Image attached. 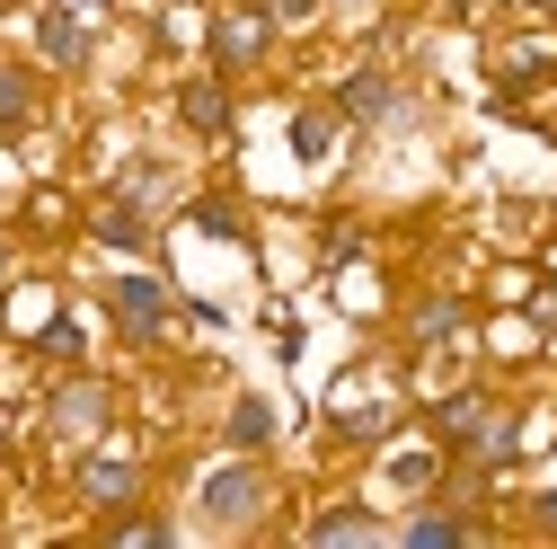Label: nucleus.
Listing matches in <instances>:
<instances>
[{"instance_id":"nucleus-12","label":"nucleus","mask_w":557,"mask_h":549,"mask_svg":"<svg viewBox=\"0 0 557 549\" xmlns=\"http://www.w3.org/2000/svg\"><path fill=\"white\" fill-rule=\"evenodd\" d=\"M460 532H469L460 514H416V523H407V540H416V549H451Z\"/></svg>"},{"instance_id":"nucleus-13","label":"nucleus","mask_w":557,"mask_h":549,"mask_svg":"<svg viewBox=\"0 0 557 549\" xmlns=\"http://www.w3.org/2000/svg\"><path fill=\"white\" fill-rule=\"evenodd\" d=\"M265 435H274L265 399H239V407H231V443H265Z\"/></svg>"},{"instance_id":"nucleus-9","label":"nucleus","mask_w":557,"mask_h":549,"mask_svg":"<svg viewBox=\"0 0 557 549\" xmlns=\"http://www.w3.org/2000/svg\"><path fill=\"white\" fill-rule=\"evenodd\" d=\"M36 45H45L53 62H81V19H72V10H45V27H36Z\"/></svg>"},{"instance_id":"nucleus-16","label":"nucleus","mask_w":557,"mask_h":549,"mask_svg":"<svg viewBox=\"0 0 557 549\" xmlns=\"http://www.w3.org/2000/svg\"><path fill=\"white\" fill-rule=\"evenodd\" d=\"M548 72V53L540 45H522V53H505V81H540Z\"/></svg>"},{"instance_id":"nucleus-18","label":"nucleus","mask_w":557,"mask_h":549,"mask_svg":"<svg viewBox=\"0 0 557 549\" xmlns=\"http://www.w3.org/2000/svg\"><path fill=\"white\" fill-rule=\"evenodd\" d=\"M319 0H265V19H310Z\"/></svg>"},{"instance_id":"nucleus-17","label":"nucleus","mask_w":557,"mask_h":549,"mask_svg":"<svg viewBox=\"0 0 557 549\" xmlns=\"http://www.w3.org/2000/svg\"><path fill=\"white\" fill-rule=\"evenodd\" d=\"M451 328H460V310H451V302H434L425 319H416V337H425V346H434V337H451Z\"/></svg>"},{"instance_id":"nucleus-19","label":"nucleus","mask_w":557,"mask_h":549,"mask_svg":"<svg viewBox=\"0 0 557 549\" xmlns=\"http://www.w3.org/2000/svg\"><path fill=\"white\" fill-rule=\"evenodd\" d=\"M540 523H557V497H540Z\"/></svg>"},{"instance_id":"nucleus-10","label":"nucleus","mask_w":557,"mask_h":549,"mask_svg":"<svg viewBox=\"0 0 557 549\" xmlns=\"http://www.w3.org/2000/svg\"><path fill=\"white\" fill-rule=\"evenodd\" d=\"M293 151H301V160H327V151H336V115H319V107L293 115Z\"/></svg>"},{"instance_id":"nucleus-11","label":"nucleus","mask_w":557,"mask_h":549,"mask_svg":"<svg viewBox=\"0 0 557 549\" xmlns=\"http://www.w3.org/2000/svg\"><path fill=\"white\" fill-rule=\"evenodd\" d=\"M310 540H372V514H363V505H336V514L310 523Z\"/></svg>"},{"instance_id":"nucleus-7","label":"nucleus","mask_w":557,"mask_h":549,"mask_svg":"<svg viewBox=\"0 0 557 549\" xmlns=\"http://www.w3.org/2000/svg\"><path fill=\"white\" fill-rule=\"evenodd\" d=\"M27 115H36V89H27L18 72H0V143H18Z\"/></svg>"},{"instance_id":"nucleus-5","label":"nucleus","mask_w":557,"mask_h":549,"mask_svg":"<svg viewBox=\"0 0 557 549\" xmlns=\"http://www.w3.org/2000/svg\"><path fill=\"white\" fill-rule=\"evenodd\" d=\"M53 426H62V435H98V426H107V390H98V381H72V390L53 399Z\"/></svg>"},{"instance_id":"nucleus-8","label":"nucleus","mask_w":557,"mask_h":549,"mask_svg":"<svg viewBox=\"0 0 557 549\" xmlns=\"http://www.w3.org/2000/svg\"><path fill=\"white\" fill-rule=\"evenodd\" d=\"M345 115H355V124L389 115V81H381V72H355V81H345Z\"/></svg>"},{"instance_id":"nucleus-2","label":"nucleus","mask_w":557,"mask_h":549,"mask_svg":"<svg viewBox=\"0 0 557 549\" xmlns=\"http://www.w3.org/2000/svg\"><path fill=\"white\" fill-rule=\"evenodd\" d=\"M203 514L213 523H248L257 514V469H213L203 478Z\"/></svg>"},{"instance_id":"nucleus-6","label":"nucleus","mask_w":557,"mask_h":549,"mask_svg":"<svg viewBox=\"0 0 557 549\" xmlns=\"http://www.w3.org/2000/svg\"><path fill=\"white\" fill-rule=\"evenodd\" d=\"M177 115H186L195 133H222V124H231V107H222L213 81H186V89H177Z\"/></svg>"},{"instance_id":"nucleus-15","label":"nucleus","mask_w":557,"mask_h":549,"mask_svg":"<svg viewBox=\"0 0 557 549\" xmlns=\"http://www.w3.org/2000/svg\"><path fill=\"white\" fill-rule=\"evenodd\" d=\"M389 478H398V488H434V452H398Z\"/></svg>"},{"instance_id":"nucleus-14","label":"nucleus","mask_w":557,"mask_h":549,"mask_svg":"<svg viewBox=\"0 0 557 549\" xmlns=\"http://www.w3.org/2000/svg\"><path fill=\"white\" fill-rule=\"evenodd\" d=\"M98 240L133 248V240H143V213H133V204H107V213H98Z\"/></svg>"},{"instance_id":"nucleus-1","label":"nucleus","mask_w":557,"mask_h":549,"mask_svg":"<svg viewBox=\"0 0 557 549\" xmlns=\"http://www.w3.org/2000/svg\"><path fill=\"white\" fill-rule=\"evenodd\" d=\"M107 302H115V319H124V328H133V337H151V328H160V319H169V293H160V284H151V274H124V284H115V293H107Z\"/></svg>"},{"instance_id":"nucleus-3","label":"nucleus","mask_w":557,"mask_h":549,"mask_svg":"<svg viewBox=\"0 0 557 549\" xmlns=\"http://www.w3.org/2000/svg\"><path fill=\"white\" fill-rule=\"evenodd\" d=\"M257 53H265V19H257V10H231V19L213 27V62L239 72V62H257Z\"/></svg>"},{"instance_id":"nucleus-4","label":"nucleus","mask_w":557,"mask_h":549,"mask_svg":"<svg viewBox=\"0 0 557 549\" xmlns=\"http://www.w3.org/2000/svg\"><path fill=\"white\" fill-rule=\"evenodd\" d=\"M133 488H143V469H133V461H81V497L89 505H133Z\"/></svg>"}]
</instances>
